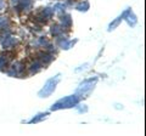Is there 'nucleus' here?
Returning <instances> with one entry per match:
<instances>
[{"label":"nucleus","mask_w":146,"mask_h":136,"mask_svg":"<svg viewBox=\"0 0 146 136\" xmlns=\"http://www.w3.org/2000/svg\"><path fill=\"white\" fill-rule=\"evenodd\" d=\"M4 6H5V3H4L3 0H0V10H1V9H3Z\"/></svg>","instance_id":"obj_5"},{"label":"nucleus","mask_w":146,"mask_h":136,"mask_svg":"<svg viewBox=\"0 0 146 136\" xmlns=\"http://www.w3.org/2000/svg\"><path fill=\"white\" fill-rule=\"evenodd\" d=\"M95 81H96V79H89V80H85L84 83H82L80 84V86H79V89H78V92L79 91H83V92H85V91H90L91 89H93V85L95 84Z\"/></svg>","instance_id":"obj_3"},{"label":"nucleus","mask_w":146,"mask_h":136,"mask_svg":"<svg viewBox=\"0 0 146 136\" xmlns=\"http://www.w3.org/2000/svg\"><path fill=\"white\" fill-rule=\"evenodd\" d=\"M78 103V97L77 96H68L65 98H61L60 101H57L55 105L52 106V111L56 110H61V108H70L73 107L74 105Z\"/></svg>","instance_id":"obj_2"},{"label":"nucleus","mask_w":146,"mask_h":136,"mask_svg":"<svg viewBox=\"0 0 146 136\" xmlns=\"http://www.w3.org/2000/svg\"><path fill=\"white\" fill-rule=\"evenodd\" d=\"M58 81H60V75H56L55 78L49 79L46 81V84L44 85V88L39 91V96L40 97H48V96H50V95L54 92V90H55V88H56V85H57Z\"/></svg>","instance_id":"obj_1"},{"label":"nucleus","mask_w":146,"mask_h":136,"mask_svg":"<svg viewBox=\"0 0 146 136\" xmlns=\"http://www.w3.org/2000/svg\"><path fill=\"white\" fill-rule=\"evenodd\" d=\"M16 43V39L15 38H7L5 42H4V46H6V48H10V46H12L13 44Z\"/></svg>","instance_id":"obj_4"}]
</instances>
